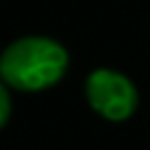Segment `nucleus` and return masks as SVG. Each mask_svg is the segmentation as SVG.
I'll list each match as a JSON object with an SVG mask.
<instances>
[{
  "mask_svg": "<svg viewBox=\"0 0 150 150\" xmlns=\"http://www.w3.org/2000/svg\"><path fill=\"white\" fill-rule=\"evenodd\" d=\"M66 68V47L45 35L19 38L0 54V80L21 91H40L56 84Z\"/></svg>",
  "mask_w": 150,
  "mask_h": 150,
  "instance_id": "obj_1",
  "label": "nucleus"
},
{
  "mask_svg": "<svg viewBox=\"0 0 150 150\" xmlns=\"http://www.w3.org/2000/svg\"><path fill=\"white\" fill-rule=\"evenodd\" d=\"M89 105L110 122H122L134 115L138 105V91L134 82L112 68H96L84 82Z\"/></svg>",
  "mask_w": 150,
  "mask_h": 150,
  "instance_id": "obj_2",
  "label": "nucleus"
},
{
  "mask_svg": "<svg viewBox=\"0 0 150 150\" xmlns=\"http://www.w3.org/2000/svg\"><path fill=\"white\" fill-rule=\"evenodd\" d=\"M9 110H12V101L7 94V87L0 82V129L5 127V122L9 120Z\"/></svg>",
  "mask_w": 150,
  "mask_h": 150,
  "instance_id": "obj_3",
  "label": "nucleus"
}]
</instances>
